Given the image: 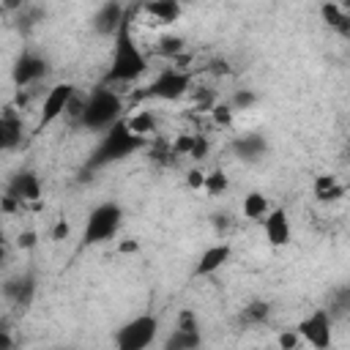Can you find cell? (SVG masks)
<instances>
[{
    "label": "cell",
    "mask_w": 350,
    "mask_h": 350,
    "mask_svg": "<svg viewBox=\"0 0 350 350\" xmlns=\"http://www.w3.org/2000/svg\"><path fill=\"white\" fill-rule=\"evenodd\" d=\"M320 14H323V19H325L331 27H336L339 33H347V14H345L336 3H325V5L320 8Z\"/></svg>",
    "instance_id": "23"
},
{
    "label": "cell",
    "mask_w": 350,
    "mask_h": 350,
    "mask_svg": "<svg viewBox=\"0 0 350 350\" xmlns=\"http://www.w3.org/2000/svg\"><path fill=\"white\" fill-rule=\"evenodd\" d=\"M268 314H271V306H268L265 301H252V304H246V306L241 309L238 323H241V325H260V323L268 320Z\"/></svg>",
    "instance_id": "20"
},
{
    "label": "cell",
    "mask_w": 350,
    "mask_h": 350,
    "mask_svg": "<svg viewBox=\"0 0 350 350\" xmlns=\"http://www.w3.org/2000/svg\"><path fill=\"white\" fill-rule=\"evenodd\" d=\"M3 295H5V298H11V301H14V306L27 309V306H30V301H33V295H36V279H33L30 273L16 276V279H8V282L3 284Z\"/></svg>",
    "instance_id": "13"
},
{
    "label": "cell",
    "mask_w": 350,
    "mask_h": 350,
    "mask_svg": "<svg viewBox=\"0 0 350 350\" xmlns=\"http://www.w3.org/2000/svg\"><path fill=\"white\" fill-rule=\"evenodd\" d=\"M123 14H126V8H123L120 3H104V5H98L96 16H93L96 33H101V36H115L118 25L123 22Z\"/></svg>",
    "instance_id": "14"
},
{
    "label": "cell",
    "mask_w": 350,
    "mask_h": 350,
    "mask_svg": "<svg viewBox=\"0 0 350 350\" xmlns=\"http://www.w3.org/2000/svg\"><path fill=\"white\" fill-rule=\"evenodd\" d=\"M142 11L156 16L161 25H170V22H175L180 16V3H175V0H156V3H145Z\"/></svg>",
    "instance_id": "17"
},
{
    "label": "cell",
    "mask_w": 350,
    "mask_h": 350,
    "mask_svg": "<svg viewBox=\"0 0 350 350\" xmlns=\"http://www.w3.org/2000/svg\"><path fill=\"white\" fill-rule=\"evenodd\" d=\"M180 46H183V38H172V36H167V38H161V52L164 55H175V52H180Z\"/></svg>",
    "instance_id": "26"
},
{
    "label": "cell",
    "mask_w": 350,
    "mask_h": 350,
    "mask_svg": "<svg viewBox=\"0 0 350 350\" xmlns=\"http://www.w3.org/2000/svg\"><path fill=\"white\" fill-rule=\"evenodd\" d=\"M0 350H14V339L5 325H0Z\"/></svg>",
    "instance_id": "33"
},
{
    "label": "cell",
    "mask_w": 350,
    "mask_h": 350,
    "mask_svg": "<svg viewBox=\"0 0 350 350\" xmlns=\"http://www.w3.org/2000/svg\"><path fill=\"white\" fill-rule=\"evenodd\" d=\"M46 74H49V63H46V57L33 55V52L19 55L16 63H14V68H11V79H14V85H16L19 90L27 88V85H33V82H38V79L46 77Z\"/></svg>",
    "instance_id": "9"
},
{
    "label": "cell",
    "mask_w": 350,
    "mask_h": 350,
    "mask_svg": "<svg viewBox=\"0 0 350 350\" xmlns=\"http://www.w3.org/2000/svg\"><path fill=\"white\" fill-rule=\"evenodd\" d=\"M202 336H200V323L194 317V312L183 309L178 314V323L172 328V334L164 342V350H200Z\"/></svg>",
    "instance_id": "7"
},
{
    "label": "cell",
    "mask_w": 350,
    "mask_h": 350,
    "mask_svg": "<svg viewBox=\"0 0 350 350\" xmlns=\"http://www.w3.org/2000/svg\"><path fill=\"white\" fill-rule=\"evenodd\" d=\"M189 82L191 77L186 71H178V68H164L148 88V96L153 98H164V101H175L180 98L186 90H189Z\"/></svg>",
    "instance_id": "8"
},
{
    "label": "cell",
    "mask_w": 350,
    "mask_h": 350,
    "mask_svg": "<svg viewBox=\"0 0 350 350\" xmlns=\"http://www.w3.org/2000/svg\"><path fill=\"white\" fill-rule=\"evenodd\" d=\"M235 107H241V109H246V107H252L254 104V93H249V90H241V93H235V101H232Z\"/></svg>",
    "instance_id": "29"
},
{
    "label": "cell",
    "mask_w": 350,
    "mask_h": 350,
    "mask_svg": "<svg viewBox=\"0 0 350 350\" xmlns=\"http://www.w3.org/2000/svg\"><path fill=\"white\" fill-rule=\"evenodd\" d=\"M142 148H145V139L137 137V134H131V131L126 129V120L120 118L112 129L104 131L101 142L96 145V150H93L90 159H88V170L107 167V164L120 161V159H126V156H131V153H137V150H142Z\"/></svg>",
    "instance_id": "2"
},
{
    "label": "cell",
    "mask_w": 350,
    "mask_h": 350,
    "mask_svg": "<svg viewBox=\"0 0 350 350\" xmlns=\"http://www.w3.org/2000/svg\"><path fill=\"white\" fill-rule=\"evenodd\" d=\"M123 221V211L118 202H101L96 205L90 213H88V224H85V232H82V243H101V241H109L118 227Z\"/></svg>",
    "instance_id": "4"
},
{
    "label": "cell",
    "mask_w": 350,
    "mask_h": 350,
    "mask_svg": "<svg viewBox=\"0 0 350 350\" xmlns=\"http://www.w3.org/2000/svg\"><path fill=\"white\" fill-rule=\"evenodd\" d=\"M202 183H205V172L191 170V172H189V186H191V189H202Z\"/></svg>",
    "instance_id": "32"
},
{
    "label": "cell",
    "mask_w": 350,
    "mask_h": 350,
    "mask_svg": "<svg viewBox=\"0 0 350 350\" xmlns=\"http://www.w3.org/2000/svg\"><path fill=\"white\" fill-rule=\"evenodd\" d=\"M265 139L260 137V134H249V137H241L238 142H235V150H238V156L241 159H246V161H252V159H260L262 153H265Z\"/></svg>",
    "instance_id": "18"
},
{
    "label": "cell",
    "mask_w": 350,
    "mask_h": 350,
    "mask_svg": "<svg viewBox=\"0 0 350 350\" xmlns=\"http://www.w3.org/2000/svg\"><path fill=\"white\" fill-rule=\"evenodd\" d=\"M345 194V186H339L336 180H334V175H320L317 180H314V197L320 200V202H334V200H339Z\"/></svg>",
    "instance_id": "19"
},
{
    "label": "cell",
    "mask_w": 350,
    "mask_h": 350,
    "mask_svg": "<svg viewBox=\"0 0 350 350\" xmlns=\"http://www.w3.org/2000/svg\"><path fill=\"white\" fill-rule=\"evenodd\" d=\"M38 243V235L33 232V230H25V232H19V238H16V246L19 249H33Z\"/></svg>",
    "instance_id": "27"
},
{
    "label": "cell",
    "mask_w": 350,
    "mask_h": 350,
    "mask_svg": "<svg viewBox=\"0 0 350 350\" xmlns=\"http://www.w3.org/2000/svg\"><path fill=\"white\" fill-rule=\"evenodd\" d=\"M265 224V238L271 246H287L290 243V219L284 208H273L262 216Z\"/></svg>",
    "instance_id": "12"
},
{
    "label": "cell",
    "mask_w": 350,
    "mask_h": 350,
    "mask_svg": "<svg viewBox=\"0 0 350 350\" xmlns=\"http://www.w3.org/2000/svg\"><path fill=\"white\" fill-rule=\"evenodd\" d=\"M298 339H304L306 345H312L314 350H328L334 331H331V314L325 309H314L306 320L298 323Z\"/></svg>",
    "instance_id": "6"
},
{
    "label": "cell",
    "mask_w": 350,
    "mask_h": 350,
    "mask_svg": "<svg viewBox=\"0 0 350 350\" xmlns=\"http://www.w3.org/2000/svg\"><path fill=\"white\" fill-rule=\"evenodd\" d=\"M0 208H3L5 213H14V211L19 208V202H16L14 197H3V200H0Z\"/></svg>",
    "instance_id": "34"
},
{
    "label": "cell",
    "mask_w": 350,
    "mask_h": 350,
    "mask_svg": "<svg viewBox=\"0 0 350 350\" xmlns=\"http://www.w3.org/2000/svg\"><path fill=\"white\" fill-rule=\"evenodd\" d=\"M268 213V197L260 191H249L243 197V216L246 219H262Z\"/></svg>",
    "instance_id": "21"
},
{
    "label": "cell",
    "mask_w": 350,
    "mask_h": 350,
    "mask_svg": "<svg viewBox=\"0 0 350 350\" xmlns=\"http://www.w3.org/2000/svg\"><path fill=\"white\" fill-rule=\"evenodd\" d=\"M189 156H191V159H205V156H208V139H205V137H194Z\"/></svg>",
    "instance_id": "25"
},
{
    "label": "cell",
    "mask_w": 350,
    "mask_h": 350,
    "mask_svg": "<svg viewBox=\"0 0 350 350\" xmlns=\"http://www.w3.org/2000/svg\"><path fill=\"white\" fill-rule=\"evenodd\" d=\"M202 189H205L211 197H219V194L227 189V175H224L221 170H216V172L205 175V183H202Z\"/></svg>",
    "instance_id": "24"
},
{
    "label": "cell",
    "mask_w": 350,
    "mask_h": 350,
    "mask_svg": "<svg viewBox=\"0 0 350 350\" xmlns=\"http://www.w3.org/2000/svg\"><path fill=\"white\" fill-rule=\"evenodd\" d=\"M131 16H134V8H126L123 22L118 25V30L112 36L115 52H112V66L107 71V82H134L148 68V60L131 36Z\"/></svg>",
    "instance_id": "1"
},
{
    "label": "cell",
    "mask_w": 350,
    "mask_h": 350,
    "mask_svg": "<svg viewBox=\"0 0 350 350\" xmlns=\"http://www.w3.org/2000/svg\"><path fill=\"white\" fill-rule=\"evenodd\" d=\"M5 197H14L19 205H22V202H36V200L41 197V180H38V175L30 172V170H19V172L11 178Z\"/></svg>",
    "instance_id": "11"
},
{
    "label": "cell",
    "mask_w": 350,
    "mask_h": 350,
    "mask_svg": "<svg viewBox=\"0 0 350 350\" xmlns=\"http://www.w3.org/2000/svg\"><path fill=\"white\" fill-rule=\"evenodd\" d=\"M126 129L131 131V134H137V137H148L150 131H156V118L150 115V112H137V115H131L129 120H126Z\"/></svg>",
    "instance_id": "22"
},
{
    "label": "cell",
    "mask_w": 350,
    "mask_h": 350,
    "mask_svg": "<svg viewBox=\"0 0 350 350\" xmlns=\"http://www.w3.org/2000/svg\"><path fill=\"white\" fill-rule=\"evenodd\" d=\"M68 232H71L68 221H66V219H60V221L55 224V230H52V241H63V238H68Z\"/></svg>",
    "instance_id": "30"
},
{
    "label": "cell",
    "mask_w": 350,
    "mask_h": 350,
    "mask_svg": "<svg viewBox=\"0 0 350 350\" xmlns=\"http://www.w3.org/2000/svg\"><path fill=\"white\" fill-rule=\"evenodd\" d=\"M5 257H8V254H5V246H0V268L5 265Z\"/></svg>",
    "instance_id": "36"
},
{
    "label": "cell",
    "mask_w": 350,
    "mask_h": 350,
    "mask_svg": "<svg viewBox=\"0 0 350 350\" xmlns=\"http://www.w3.org/2000/svg\"><path fill=\"white\" fill-rule=\"evenodd\" d=\"M295 345H298V334H295V331L279 334V347H282V350H295Z\"/></svg>",
    "instance_id": "28"
},
{
    "label": "cell",
    "mask_w": 350,
    "mask_h": 350,
    "mask_svg": "<svg viewBox=\"0 0 350 350\" xmlns=\"http://www.w3.org/2000/svg\"><path fill=\"white\" fill-rule=\"evenodd\" d=\"M120 252H137V241H126V243H120Z\"/></svg>",
    "instance_id": "35"
},
{
    "label": "cell",
    "mask_w": 350,
    "mask_h": 350,
    "mask_svg": "<svg viewBox=\"0 0 350 350\" xmlns=\"http://www.w3.org/2000/svg\"><path fill=\"white\" fill-rule=\"evenodd\" d=\"M159 334V320L153 314H139L123 323L115 334V350H148Z\"/></svg>",
    "instance_id": "5"
},
{
    "label": "cell",
    "mask_w": 350,
    "mask_h": 350,
    "mask_svg": "<svg viewBox=\"0 0 350 350\" xmlns=\"http://www.w3.org/2000/svg\"><path fill=\"white\" fill-rule=\"evenodd\" d=\"M22 142V123L14 109L0 115V150H11Z\"/></svg>",
    "instance_id": "16"
},
{
    "label": "cell",
    "mask_w": 350,
    "mask_h": 350,
    "mask_svg": "<svg viewBox=\"0 0 350 350\" xmlns=\"http://www.w3.org/2000/svg\"><path fill=\"white\" fill-rule=\"evenodd\" d=\"M0 246H5V232L0 230Z\"/></svg>",
    "instance_id": "37"
},
{
    "label": "cell",
    "mask_w": 350,
    "mask_h": 350,
    "mask_svg": "<svg viewBox=\"0 0 350 350\" xmlns=\"http://www.w3.org/2000/svg\"><path fill=\"white\" fill-rule=\"evenodd\" d=\"M74 96H77L74 85H68V82H57V85H55V88L46 93V98H44L38 126L44 129V126H49L52 120H57V118L66 112V107H68V101H71Z\"/></svg>",
    "instance_id": "10"
},
{
    "label": "cell",
    "mask_w": 350,
    "mask_h": 350,
    "mask_svg": "<svg viewBox=\"0 0 350 350\" xmlns=\"http://www.w3.org/2000/svg\"><path fill=\"white\" fill-rule=\"evenodd\" d=\"M123 112V101L115 90L109 88H96L85 101H82V112H79V123L88 131H107L120 120Z\"/></svg>",
    "instance_id": "3"
},
{
    "label": "cell",
    "mask_w": 350,
    "mask_h": 350,
    "mask_svg": "<svg viewBox=\"0 0 350 350\" xmlns=\"http://www.w3.org/2000/svg\"><path fill=\"white\" fill-rule=\"evenodd\" d=\"M213 120L221 123V126H227L230 123V107H224V104L221 107H213Z\"/></svg>",
    "instance_id": "31"
},
{
    "label": "cell",
    "mask_w": 350,
    "mask_h": 350,
    "mask_svg": "<svg viewBox=\"0 0 350 350\" xmlns=\"http://www.w3.org/2000/svg\"><path fill=\"white\" fill-rule=\"evenodd\" d=\"M227 260H230V246H227V243L208 246V249L200 254L197 265H194V276H208V273L219 271V268H221Z\"/></svg>",
    "instance_id": "15"
}]
</instances>
